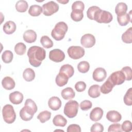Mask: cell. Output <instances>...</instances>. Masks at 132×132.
<instances>
[{
  "instance_id": "obj_1",
  "label": "cell",
  "mask_w": 132,
  "mask_h": 132,
  "mask_svg": "<svg viewBox=\"0 0 132 132\" xmlns=\"http://www.w3.org/2000/svg\"><path fill=\"white\" fill-rule=\"evenodd\" d=\"M27 56L30 64L34 67H38L41 64L42 60L45 58L46 52L41 47L32 46L28 49Z\"/></svg>"
},
{
  "instance_id": "obj_2",
  "label": "cell",
  "mask_w": 132,
  "mask_h": 132,
  "mask_svg": "<svg viewBox=\"0 0 132 132\" xmlns=\"http://www.w3.org/2000/svg\"><path fill=\"white\" fill-rule=\"evenodd\" d=\"M68 27L67 24L64 22L57 23L51 32L52 37L57 41L63 39L68 31Z\"/></svg>"
},
{
  "instance_id": "obj_3",
  "label": "cell",
  "mask_w": 132,
  "mask_h": 132,
  "mask_svg": "<svg viewBox=\"0 0 132 132\" xmlns=\"http://www.w3.org/2000/svg\"><path fill=\"white\" fill-rule=\"evenodd\" d=\"M2 114L4 121L8 124H11L15 120L16 114L11 105H5L2 109Z\"/></svg>"
},
{
  "instance_id": "obj_4",
  "label": "cell",
  "mask_w": 132,
  "mask_h": 132,
  "mask_svg": "<svg viewBox=\"0 0 132 132\" xmlns=\"http://www.w3.org/2000/svg\"><path fill=\"white\" fill-rule=\"evenodd\" d=\"M79 105L77 101L70 100L68 102L64 107V113L69 118L76 117L78 110Z\"/></svg>"
},
{
  "instance_id": "obj_5",
  "label": "cell",
  "mask_w": 132,
  "mask_h": 132,
  "mask_svg": "<svg viewBox=\"0 0 132 132\" xmlns=\"http://www.w3.org/2000/svg\"><path fill=\"white\" fill-rule=\"evenodd\" d=\"M113 19L112 15L109 11L100 9L94 14V20L100 23H109Z\"/></svg>"
},
{
  "instance_id": "obj_6",
  "label": "cell",
  "mask_w": 132,
  "mask_h": 132,
  "mask_svg": "<svg viewBox=\"0 0 132 132\" xmlns=\"http://www.w3.org/2000/svg\"><path fill=\"white\" fill-rule=\"evenodd\" d=\"M69 56L73 59H78L82 57L85 55V50L79 46H71L67 51Z\"/></svg>"
},
{
  "instance_id": "obj_7",
  "label": "cell",
  "mask_w": 132,
  "mask_h": 132,
  "mask_svg": "<svg viewBox=\"0 0 132 132\" xmlns=\"http://www.w3.org/2000/svg\"><path fill=\"white\" fill-rule=\"evenodd\" d=\"M42 8L43 14L50 16L58 11L59 5L54 1H50L43 4Z\"/></svg>"
},
{
  "instance_id": "obj_8",
  "label": "cell",
  "mask_w": 132,
  "mask_h": 132,
  "mask_svg": "<svg viewBox=\"0 0 132 132\" xmlns=\"http://www.w3.org/2000/svg\"><path fill=\"white\" fill-rule=\"evenodd\" d=\"M108 79L114 86L120 85L125 81V77L122 71H118L113 72Z\"/></svg>"
},
{
  "instance_id": "obj_9",
  "label": "cell",
  "mask_w": 132,
  "mask_h": 132,
  "mask_svg": "<svg viewBox=\"0 0 132 132\" xmlns=\"http://www.w3.org/2000/svg\"><path fill=\"white\" fill-rule=\"evenodd\" d=\"M49 58L54 62H60L64 59L65 54L64 52L60 49L56 48L50 52Z\"/></svg>"
},
{
  "instance_id": "obj_10",
  "label": "cell",
  "mask_w": 132,
  "mask_h": 132,
  "mask_svg": "<svg viewBox=\"0 0 132 132\" xmlns=\"http://www.w3.org/2000/svg\"><path fill=\"white\" fill-rule=\"evenodd\" d=\"M80 43L84 47L90 48L95 45V38L93 35L86 34L81 37Z\"/></svg>"
},
{
  "instance_id": "obj_11",
  "label": "cell",
  "mask_w": 132,
  "mask_h": 132,
  "mask_svg": "<svg viewBox=\"0 0 132 132\" xmlns=\"http://www.w3.org/2000/svg\"><path fill=\"white\" fill-rule=\"evenodd\" d=\"M107 76V73L105 69L103 68H97L93 72V79L97 82L103 81Z\"/></svg>"
},
{
  "instance_id": "obj_12",
  "label": "cell",
  "mask_w": 132,
  "mask_h": 132,
  "mask_svg": "<svg viewBox=\"0 0 132 132\" xmlns=\"http://www.w3.org/2000/svg\"><path fill=\"white\" fill-rule=\"evenodd\" d=\"M23 107L26 111L32 116L37 111L38 109L36 103L30 98H28L26 100Z\"/></svg>"
},
{
  "instance_id": "obj_13",
  "label": "cell",
  "mask_w": 132,
  "mask_h": 132,
  "mask_svg": "<svg viewBox=\"0 0 132 132\" xmlns=\"http://www.w3.org/2000/svg\"><path fill=\"white\" fill-rule=\"evenodd\" d=\"M48 105L52 110L56 111L61 107V101L59 97L57 96H52L48 100Z\"/></svg>"
},
{
  "instance_id": "obj_14",
  "label": "cell",
  "mask_w": 132,
  "mask_h": 132,
  "mask_svg": "<svg viewBox=\"0 0 132 132\" xmlns=\"http://www.w3.org/2000/svg\"><path fill=\"white\" fill-rule=\"evenodd\" d=\"M9 100L13 104H21L23 100V95L19 91H14L9 94Z\"/></svg>"
},
{
  "instance_id": "obj_15",
  "label": "cell",
  "mask_w": 132,
  "mask_h": 132,
  "mask_svg": "<svg viewBox=\"0 0 132 132\" xmlns=\"http://www.w3.org/2000/svg\"><path fill=\"white\" fill-rule=\"evenodd\" d=\"M103 116V110L100 107L93 108L90 113V119L92 121H98Z\"/></svg>"
},
{
  "instance_id": "obj_16",
  "label": "cell",
  "mask_w": 132,
  "mask_h": 132,
  "mask_svg": "<svg viewBox=\"0 0 132 132\" xmlns=\"http://www.w3.org/2000/svg\"><path fill=\"white\" fill-rule=\"evenodd\" d=\"M37 39L36 32L31 29L27 30L23 34V39L27 43H33Z\"/></svg>"
},
{
  "instance_id": "obj_17",
  "label": "cell",
  "mask_w": 132,
  "mask_h": 132,
  "mask_svg": "<svg viewBox=\"0 0 132 132\" xmlns=\"http://www.w3.org/2000/svg\"><path fill=\"white\" fill-rule=\"evenodd\" d=\"M106 118L111 122H118L121 120V114L116 110L109 111L106 114Z\"/></svg>"
},
{
  "instance_id": "obj_18",
  "label": "cell",
  "mask_w": 132,
  "mask_h": 132,
  "mask_svg": "<svg viewBox=\"0 0 132 132\" xmlns=\"http://www.w3.org/2000/svg\"><path fill=\"white\" fill-rule=\"evenodd\" d=\"M131 11H130L129 13H125L121 15L117 16V21L120 26H123L127 25L131 20Z\"/></svg>"
},
{
  "instance_id": "obj_19",
  "label": "cell",
  "mask_w": 132,
  "mask_h": 132,
  "mask_svg": "<svg viewBox=\"0 0 132 132\" xmlns=\"http://www.w3.org/2000/svg\"><path fill=\"white\" fill-rule=\"evenodd\" d=\"M2 85L4 89L10 90L14 88L15 84L13 78L9 76H6L3 79L2 81Z\"/></svg>"
},
{
  "instance_id": "obj_20",
  "label": "cell",
  "mask_w": 132,
  "mask_h": 132,
  "mask_svg": "<svg viewBox=\"0 0 132 132\" xmlns=\"http://www.w3.org/2000/svg\"><path fill=\"white\" fill-rule=\"evenodd\" d=\"M16 30V25L15 23L11 21L6 22L3 25V30L7 35L13 34Z\"/></svg>"
},
{
  "instance_id": "obj_21",
  "label": "cell",
  "mask_w": 132,
  "mask_h": 132,
  "mask_svg": "<svg viewBox=\"0 0 132 132\" xmlns=\"http://www.w3.org/2000/svg\"><path fill=\"white\" fill-rule=\"evenodd\" d=\"M69 77L65 74L59 72L58 74L56 76L55 81L56 84L59 87H63L65 85L68 81Z\"/></svg>"
},
{
  "instance_id": "obj_22",
  "label": "cell",
  "mask_w": 132,
  "mask_h": 132,
  "mask_svg": "<svg viewBox=\"0 0 132 132\" xmlns=\"http://www.w3.org/2000/svg\"><path fill=\"white\" fill-rule=\"evenodd\" d=\"M61 95L64 100H69L75 97V93L72 88L67 87L61 91Z\"/></svg>"
},
{
  "instance_id": "obj_23",
  "label": "cell",
  "mask_w": 132,
  "mask_h": 132,
  "mask_svg": "<svg viewBox=\"0 0 132 132\" xmlns=\"http://www.w3.org/2000/svg\"><path fill=\"white\" fill-rule=\"evenodd\" d=\"M53 123L56 126L64 127L67 123V119L61 114H57L54 117L53 120Z\"/></svg>"
},
{
  "instance_id": "obj_24",
  "label": "cell",
  "mask_w": 132,
  "mask_h": 132,
  "mask_svg": "<svg viewBox=\"0 0 132 132\" xmlns=\"http://www.w3.org/2000/svg\"><path fill=\"white\" fill-rule=\"evenodd\" d=\"M100 86L98 85L91 86L88 90V95L92 98H96L100 96Z\"/></svg>"
},
{
  "instance_id": "obj_25",
  "label": "cell",
  "mask_w": 132,
  "mask_h": 132,
  "mask_svg": "<svg viewBox=\"0 0 132 132\" xmlns=\"http://www.w3.org/2000/svg\"><path fill=\"white\" fill-rule=\"evenodd\" d=\"M59 72H61L65 74L66 75L68 76L69 78H70L73 75L74 73V70L73 67L71 65L66 64L63 65L60 68Z\"/></svg>"
},
{
  "instance_id": "obj_26",
  "label": "cell",
  "mask_w": 132,
  "mask_h": 132,
  "mask_svg": "<svg viewBox=\"0 0 132 132\" xmlns=\"http://www.w3.org/2000/svg\"><path fill=\"white\" fill-rule=\"evenodd\" d=\"M114 86L109 80V79H107V80L101 86L100 88V91L103 94H108L112 91Z\"/></svg>"
},
{
  "instance_id": "obj_27",
  "label": "cell",
  "mask_w": 132,
  "mask_h": 132,
  "mask_svg": "<svg viewBox=\"0 0 132 132\" xmlns=\"http://www.w3.org/2000/svg\"><path fill=\"white\" fill-rule=\"evenodd\" d=\"M42 12V8L37 5H31L29 9L28 13L32 16H38Z\"/></svg>"
},
{
  "instance_id": "obj_28",
  "label": "cell",
  "mask_w": 132,
  "mask_h": 132,
  "mask_svg": "<svg viewBox=\"0 0 132 132\" xmlns=\"http://www.w3.org/2000/svg\"><path fill=\"white\" fill-rule=\"evenodd\" d=\"M24 79L27 81H31L33 80L35 77V73L31 68L26 69L23 73Z\"/></svg>"
},
{
  "instance_id": "obj_29",
  "label": "cell",
  "mask_w": 132,
  "mask_h": 132,
  "mask_svg": "<svg viewBox=\"0 0 132 132\" xmlns=\"http://www.w3.org/2000/svg\"><path fill=\"white\" fill-rule=\"evenodd\" d=\"M127 10V6L125 3L120 2L119 3L115 8L116 13L117 14V16L123 15L126 13Z\"/></svg>"
},
{
  "instance_id": "obj_30",
  "label": "cell",
  "mask_w": 132,
  "mask_h": 132,
  "mask_svg": "<svg viewBox=\"0 0 132 132\" xmlns=\"http://www.w3.org/2000/svg\"><path fill=\"white\" fill-rule=\"evenodd\" d=\"M122 40L125 43H132V27H129L122 34Z\"/></svg>"
},
{
  "instance_id": "obj_31",
  "label": "cell",
  "mask_w": 132,
  "mask_h": 132,
  "mask_svg": "<svg viewBox=\"0 0 132 132\" xmlns=\"http://www.w3.org/2000/svg\"><path fill=\"white\" fill-rule=\"evenodd\" d=\"M28 7V5L26 1H18L15 4L16 10L20 12H25Z\"/></svg>"
},
{
  "instance_id": "obj_32",
  "label": "cell",
  "mask_w": 132,
  "mask_h": 132,
  "mask_svg": "<svg viewBox=\"0 0 132 132\" xmlns=\"http://www.w3.org/2000/svg\"><path fill=\"white\" fill-rule=\"evenodd\" d=\"M51 117V112L50 111L45 110L41 112L37 116V119L39 120L42 123H45L48 121Z\"/></svg>"
},
{
  "instance_id": "obj_33",
  "label": "cell",
  "mask_w": 132,
  "mask_h": 132,
  "mask_svg": "<svg viewBox=\"0 0 132 132\" xmlns=\"http://www.w3.org/2000/svg\"><path fill=\"white\" fill-rule=\"evenodd\" d=\"M71 19L75 22L80 21L84 17L83 11L80 10H72L71 13Z\"/></svg>"
},
{
  "instance_id": "obj_34",
  "label": "cell",
  "mask_w": 132,
  "mask_h": 132,
  "mask_svg": "<svg viewBox=\"0 0 132 132\" xmlns=\"http://www.w3.org/2000/svg\"><path fill=\"white\" fill-rule=\"evenodd\" d=\"M40 42L42 45L46 48H51L53 46L52 40L47 36H43L40 39Z\"/></svg>"
},
{
  "instance_id": "obj_35",
  "label": "cell",
  "mask_w": 132,
  "mask_h": 132,
  "mask_svg": "<svg viewBox=\"0 0 132 132\" xmlns=\"http://www.w3.org/2000/svg\"><path fill=\"white\" fill-rule=\"evenodd\" d=\"M90 69V64L86 61H80L77 65V69L78 71L82 73H87Z\"/></svg>"
},
{
  "instance_id": "obj_36",
  "label": "cell",
  "mask_w": 132,
  "mask_h": 132,
  "mask_svg": "<svg viewBox=\"0 0 132 132\" xmlns=\"http://www.w3.org/2000/svg\"><path fill=\"white\" fill-rule=\"evenodd\" d=\"M13 53L11 51L9 50H6L4 51L2 55V59L3 61L6 63L11 62L13 59Z\"/></svg>"
},
{
  "instance_id": "obj_37",
  "label": "cell",
  "mask_w": 132,
  "mask_h": 132,
  "mask_svg": "<svg viewBox=\"0 0 132 132\" xmlns=\"http://www.w3.org/2000/svg\"><path fill=\"white\" fill-rule=\"evenodd\" d=\"M26 50V45L22 42L17 43L14 46V51L19 55H23L25 54Z\"/></svg>"
},
{
  "instance_id": "obj_38",
  "label": "cell",
  "mask_w": 132,
  "mask_h": 132,
  "mask_svg": "<svg viewBox=\"0 0 132 132\" xmlns=\"http://www.w3.org/2000/svg\"><path fill=\"white\" fill-rule=\"evenodd\" d=\"M124 102L127 106L132 105V89L130 88L125 93L124 96Z\"/></svg>"
},
{
  "instance_id": "obj_39",
  "label": "cell",
  "mask_w": 132,
  "mask_h": 132,
  "mask_svg": "<svg viewBox=\"0 0 132 132\" xmlns=\"http://www.w3.org/2000/svg\"><path fill=\"white\" fill-rule=\"evenodd\" d=\"M20 116L22 120H23V121H28L31 120L34 116L30 114L29 113L27 112L25 110L24 107H23L20 111Z\"/></svg>"
},
{
  "instance_id": "obj_40",
  "label": "cell",
  "mask_w": 132,
  "mask_h": 132,
  "mask_svg": "<svg viewBox=\"0 0 132 132\" xmlns=\"http://www.w3.org/2000/svg\"><path fill=\"white\" fill-rule=\"evenodd\" d=\"M100 9V8L96 6H93L89 7L87 11V15L88 18L90 20H94V15L95 13Z\"/></svg>"
},
{
  "instance_id": "obj_41",
  "label": "cell",
  "mask_w": 132,
  "mask_h": 132,
  "mask_svg": "<svg viewBox=\"0 0 132 132\" xmlns=\"http://www.w3.org/2000/svg\"><path fill=\"white\" fill-rule=\"evenodd\" d=\"M121 71L124 73L125 77V80H130L132 78V70L130 67L126 66L123 67Z\"/></svg>"
},
{
  "instance_id": "obj_42",
  "label": "cell",
  "mask_w": 132,
  "mask_h": 132,
  "mask_svg": "<svg viewBox=\"0 0 132 132\" xmlns=\"http://www.w3.org/2000/svg\"><path fill=\"white\" fill-rule=\"evenodd\" d=\"M85 9V5L84 3L80 1L74 2L72 5V10H80L84 11Z\"/></svg>"
},
{
  "instance_id": "obj_43",
  "label": "cell",
  "mask_w": 132,
  "mask_h": 132,
  "mask_svg": "<svg viewBox=\"0 0 132 132\" xmlns=\"http://www.w3.org/2000/svg\"><path fill=\"white\" fill-rule=\"evenodd\" d=\"M92 106V104L91 101L89 100H84L82 101L80 104V108L82 110L86 111L90 109Z\"/></svg>"
},
{
  "instance_id": "obj_44",
  "label": "cell",
  "mask_w": 132,
  "mask_h": 132,
  "mask_svg": "<svg viewBox=\"0 0 132 132\" xmlns=\"http://www.w3.org/2000/svg\"><path fill=\"white\" fill-rule=\"evenodd\" d=\"M121 128L122 129V131L125 132L130 131L132 129L131 122L128 120L125 121L124 122H123L121 125Z\"/></svg>"
},
{
  "instance_id": "obj_45",
  "label": "cell",
  "mask_w": 132,
  "mask_h": 132,
  "mask_svg": "<svg viewBox=\"0 0 132 132\" xmlns=\"http://www.w3.org/2000/svg\"><path fill=\"white\" fill-rule=\"evenodd\" d=\"M108 132H121L122 129L121 128V125L119 123H115L110 125L108 129Z\"/></svg>"
},
{
  "instance_id": "obj_46",
  "label": "cell",
  "mask_w": 132,
  "mask_h": 132,
  "mask_svg": "<svg viewBox=\"0 0 132 132\" xmlns=\"http://www.w3.org/2000/svg\"><path fill=\"white\" fill-rule=\"evenodd\" d=\"M104 130V127L100 123H95L92 125L90 128L91 132H102Z\"/></svg>"
},
{
  "instance_id": "obj_47",
  "label": "cell",
  "mask_w": 132,
  "mask_h": 132,
  "mask_svg": "<svg viewBox=\"0 0 132 132\" xmlns=\"http://www.w3.org/2000/svg\"><path fill=\"white\" fill-rule=\"evenodd\" d=\"M75 88L78 92H82L86 88V84L85 82L80 81L76 82L75 85Z\"/></svg>"
},
{
  "instance_id": "obj_48",
  "label": "cell",
  "mask_w": 132,
  "mask_h": 132,
  "mask_svg": "<svg viewBox=\"0 0 132 132\" xmlns=\"http://www.w3.org/2000/svg\"><path fill=\"white\" fill-rule=\"evenodd\" d=\"M68 132H80L81 128L77 124H71L67 128Z\"/></svg>"
},
{
  "instance_id": "obj_49",
  "label": "cell",
  "mask_w": 132,
  "mask_h": 132,
  "mask_svg": "<svg viewBox=\"0 0 132 132\" xmlns=\"http://www.w3.org/2000/svg\"><path fill=\"white\" fill-rule=\"evenodd\" d=\"M57 2L63 4H67L69 2V1L68 0H67V1H59V0H57Z\"/></svg>"
}]
</instances>
